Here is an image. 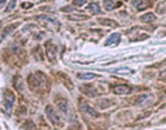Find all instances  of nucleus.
Here are the masks:
<instances>
[{
	"instance_id": "1",
	"label": "nucleus",
	"mask_w": 166,
	"mask_h": 130,
	"mask_svg": "<svg viewBox=\"0 0 166 130\" xmlns=\"http://www.w3.org/2000/svg\"><path fill=\"white\" fill-rule=\"evenodd\" d=\"M6 105H4V111H6V114L7 115H10L11 114V108H13V104H14L15 101V98H14V94L10 93V91H7L6 93Z\"/></svg>"
},
{
	"instance_id": "2",
	"label": "nucleus",
	"mask_w": 166,
	"mask_h": 130,
	"mask_svg": "<svg viewBox=\"0 0 166 130\" xmlns=\"http://www.w3.org/2000/svg\"><path fill=\"white\" fill-rule=\"evenodd\" d=\"M132 4H133L137 10H145L147 7H150L151 1H150V0H132Z\"/></svg>"
},
{
	"instance_id": "3",
	"label": "nucleus",
	"mask_w": 166,
	"mask_h": 130,
	"mask_svg": "<svg viewBox=\"0 0 166 130\" xmlns=\"http://www.w3.org/2000/svg\"><path fill=\"white\" fill-rule=\"evenodd\" d=\"M132 91V87L126 86V84H119V86L114 87V93L115 94H127Z\"/></svg>"
},
{
	"instance_id": "4",
	"label": "nucleus",
	"mask_w": 166,
	"mask_h": 130,
	"mask_svg": "<svg viewBox=\"0 0 166 130\" xmlns=\"http://www.w3.org/2000/svg\"><path fill=\"white\" fill-rule=\"evenodd\" d=\"M80 109H82V112H86V114H89V115H91V116H97L96 111L91 108L90 105H87L86 102H80Z\"/></svg>"
},
{
	"instance_id": "5",
	"label": "nucleus",
	"mask_w": 166,
	"mask_h": 130,
	"mask_svg": "<svg viewBox=\"0 0 166 130\" xmlns=\"http://www.w3.org/2000/svg\"><path fill=\"white\" fill-rule=\"evenodd\" d=\"M120 40V35L119 33H112L111 36L107 39V42H105V46H111V44H115L118 43Z\"/></svg>"
},
{
	"instance_id": "6",
	"label": "nucleus",
	"mask_w": 166,
	"mask_h": 130,
	"mask_svg": "<svg viewBox=\"0 0 166 130\" xmlns=\"http://www.w3.org/2000/svg\"><path fill=\"white\" fill-rule=\"evenodd\" d=\"M46 112H47V115H49V118H50L53 122H54V123H60V118H58V115L55 114L54 109L51 108V107H47Z\"/></svg>"
},
{
	"instance_id": "7",
	"label": "nucleus",
	"mask_w": 166,
	"mask_h": 130,
	"mask_svg": "<svg viewBox=\"0 0 166 130\" xmlns=\"http://www.w3.org/2000/svg\"><path fill=\"white\" fill-rule=\"evenodd\" d=\"M58 107H60V109L64 112L65 115H69V104L67 100H64V98L60 100V101H58Z\"/></svg>"
},
{
	"instance_id": "8",
	"label": "nucleus",
	"mask_w": 166,
	"mask_h": 130,
	"mask_svg": "<svg viewBox=\"0 0 166 130\" xmlns=\"http://www.w3.org/2000/svg\"><path fill=\"white\" fill-rule=\"evenodd\" d=\"M140 19L143 22H154V21H155V15L152 14V13H147V14L141 15Z\"/></svg>"
},
{
	"instance_id": "9",
	"label": "nucleus",
	"mask_w": 166,
	"mask_h": 130,
	"mask_svg": "<svg viewBox=\"0 0 166 130\" xmlns=\"http://www.w3.org/2000/svg\"><path fill=\"white\" fill-rule=\"evenodd\" d=\"M89 11L90 13H93V14H101V10H100V7H98V4L97 3H91L89 4Z\"/></svg>"
},
{
	"instance_id": "10",
	"label": "nucleus",
	"mask_w": 166,
	"mask_h": 130,
	"mask_svg": "<svg viewBox=\"0 0 166 130\" xmlns=\"http://www.w3.org/2000/svg\"><path fill=\"white\" fill-rule=\"evenodd\" d=\"M96 78V75L91 72H87V73H82V75H79V79L82 80H89V79H94Z\"/></svg>"
},
{
	"instance_id": "11",
	"label": "nucleus",
	"mask_w": 166,
	"mask_h": 130,
	"mask_svg": "<svg viewBox=\"0 0 166 130\" xmlns=\"http://www.w3.org/2000/svg\"><path fill=\"white\" fill-rule=\"evenodd\" d=\"M104 7L107 10H112V8L115 7V3L112 1V0H104Z\"/></svg>"
},
{
	"instance_id": "12",
	"label": "nucleus",
	"mask_w": 166,
	"mask_h": 130,
	"mask_svg": "<svg viewBox=\"0 0 166 130\" xmlns=\"http://www.w3.org/2000/svg\"><path fill=\"white\" fill-rule=\"evenodd\" d=\"M15 26H17V25H10V26H7V28H4V32H3V37H4V36H7L8 33L11 32V29H14Z\"/></svg>"
},
{
	"instance_id": "13",
	"label": "nucleus",
	"mask_w": 166,
	"mask_h": 130,
	"mask_svg": "<svg viewBox=\"0 0 166 130\" xmlns=\"http://www.w3.org/2000/svg\"><path fill=\"white\" fill-rule=\"evenodd\" d=\"M15 3H17V0H11L10 4H8V7H7V11H11V10H14V6Z\"/></svg>"
},
{
	"instance_id": "14",
	"label": "nucleus",
	"mask_w": 166,
	"mask_h": 130,
	"mask_svg": "<svg viewBox=\"0 0 166 130\" xmlns=\"http://www.w3.org/2000/svg\"><path fill=\"white\" fill-rule=\"evenodd\" d=\"M73 4H75V6H84V4H86V0H73Z\"/></svg>"
},
{
	"instance_id": "15",
	"label": "nucleus",
	"mask_w": 166,
	"mask_h": 130,
	"mask_svg": "<svg viewBox=\"0 0 166 130\" xmlns=\"http://www.w3.org/2000/svg\"><path fill=\"white\" fill-rule=\"evenodd\" d=\"M39 18H44L46 21H51V22H55L53 17H47V15H39Z\"/></svg>"
},
{
	"instance_id": "16",
	"label": "nucleus",
	"mask_w": 166,
	"mask_h": 130,
	"mask_svg": "<svg viewBox=\"0 0 166 130\" xmlns=\"http://www.w3.org/2000/svg\"><path fill=\"white\" fill-rule=\"evenodd\" d=\"M101 24H104V25H115V22H109V21H101Z\"/></svg>"
},
{
	"instance_id": "17",
	"label": "nucleus",
	"mask_w": 166,
	"mask_h": 130,
	"mask_svg": "<svg viewBox=\"0 0 166 130\" xmlns=\"http://www.w3.org/2000/svg\"><path fill=\"white\" fill-rule=\"evenodd\" d=\"M161 78H162V79H166V71H162V72H161Z\"/></svg>"
},
{
	"instance_id": "18",
	"label": "nucleus",
	"mask_w": 166,
	"mask_h": 130,
	"mask_svg": "<svg viewBox=\"0 0 166 130\" xmlns=\"http://www.w3.org/2000/svg\"><path fill=\"white\" fill-rule=\"evenodd\" d=\"M4 3H6V0H0V7H1Z\"/></svg>"
}]
</instances>
